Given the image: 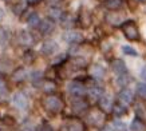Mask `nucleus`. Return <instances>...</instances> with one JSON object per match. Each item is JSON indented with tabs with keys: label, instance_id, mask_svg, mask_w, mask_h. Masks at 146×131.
Wrapping results in <instances>:
<instances>
[{
	"label": "nucleus",
	"instance_id": "1",
	"mask_svg": "<svg viewBox=\"0 0 146 131\" xmlns=\"http://www.w3.org/2000/svg\"><path fill=\"white\" fill-rule=\"evenodd\" d=\"M43 107H44L48 112L56 114L63 110V102L55 95H48L43 99Z\"/></svg>",
	"mask_w": 146,
	"mask_h": 131
},
{
	"label": "nucleus",
	"instance_id": "2",
	"mask_svg": "<svg viewBox=\"0 0 146 131\" xmlns=\"http://www.w3.org/2000/svg\"><path fill=\"white\" fill-rule=\"evenodd\" d=\"M122 32L129 40H137L139 38V32H138V27L133 20H127L122 24Z\"/></svg>",
	"mask_w": 146,
	"mask_h": 131
},
{
	"label": "nucleus",
	"instance_id": "3",
	"mask_svg": "<svg viewBox=\"0 0 146 131\" xmlns=\"http://www.w3.org/2000/svg\"><path fill=\"white\" fill-rule=\"evenodd\" d=\"M67 91L74 98H83V95L86 94V88L84 84L80 83L79 80H72L67 84Z\"/></svg>",
	"mask_w": 146,
	"mask_h": 131
},
{
	"label": "nucleus",
	"instance_id": "4",
	"mask_svg": "<svg viewBox=\"0 0 146 131\" xmlns=\"http://www.w3.org/2000/svg\"><path fill=\"white\" fill-rule=\"evenodd\" d=\"M60 131H84V124L79 119H70L62 124Z\"/></svg>",
	"mask_w": 146,
	"mask_h": 131
},
{
	"label": "nucleus",
	"instance_id": "5",
	"mask_svg": "<svg viewBox=\"0 0 146 131\" xmlns=\"http://www.w3.org/2000/svg\"><path fill=\"white\" fill-rule=\"evenodd\" d=\"M62 39L68 44H78L83 40V36L76 31H67L62 35Z\"/></svg>",
	"mask_w": 146,
	"mask_h": 131
},
{
	"label": "nucleus",
	"instance_id": "6",
	"mask_svg": "<svg viewBox=\"0 0 146 131\" xmlns=\"http://www.w3.org/2000/svg\"><path fill=\"white\" fill-rule=\"evenodd\" d=\"M12 103L19 110H26L28 107V99H27V96L23 92H16L12 96Z\"/></svg>",
	"mask_w": 146,
	"mask_h": 131
},
{
	"label": "nucleus",
	"instance_id": "7",
	"mask_svg": "<svg viewBox=\"0 0 146 131\" xmlns=\"http://www.w3.org/2000/svg\"><path fill=\"white\" fill-rule=\"evenodd\" d=\"M113 105H114V101L111 95L109 94H103V95L99 98V107H101V111L102 112H110L111 109H113Z\"/></svg>",
	"mask_w": 146,
	"mask_h": 131
},
{
	"label": "nucleus",
	"instance_id": "8",
	"mask_svg": "<svg viewBox=\"0 0 146 131\" xmlns=\"http://www.w3.org/2000/svg\"><path fill=\"white\" fill-rule=\"evenodd\" d=\"M118 101H119L121 105H123L127 107L131 102L134 101V94L131 90H129V88H123L122 91H119L118 94Z\"/></svg>",
	"mask_w": 146,
	"mask_h": 131
},
{
	"label": "nucleus",
	"instance_id": "9",
	"mask_svg": "<svg viewBox=\"0 0 146 131\" xmlns=\"http://www.w3.org/2000/svg\"><path fill=\"white\" fill-rule=\"evenodd\" d=\"M89 107V103L84 101L83 98H74V101L71 102V110L76 114H80L86 111Z\"/></svg>",
	"mask_w": 146,
	"mask_h": 131
},
{
	"label": "nucleus",
	"instance_id": "10",
	"mask_svg": "<svg viewBox=\"0 0 146 131\" xmlns=\"http://www.w3.org/2000/svg\"><path fill=\"white\" fill-rule=\"evenodd\" d=\"M59 46L55 40H46L43 46H42V52L44 55H54L55 52H58Z\"/></svg>",
	"mask_w": 146,
	"mask_h": 131
},
{
	"label": "nucleus",
	"instance_id": "11",
	"mask_svg": "<svg viewBox=\"0 0 146 131\" xmlns=\"http://www.w3.org/2000/svg\"><path fill=\"white\" fill-rule=\"evenodd\" d=\"M54 30H55V24H54L52 20H50V19L40 20V24H39L40 34H43V35H50V34H52Z\"/></svg>",
	"mask_w": 146,
	"mask_h": 131
},
{
	"label": "nucleus",
	"instance_id": "12",
	"mask_svg": "<svg viewBox=\"0 0 146 131\" xmlns=\"http://www.w3.org/2000/svg\"><path fill=\"white\" fill-rule=\"evenodd\" d=\"M111 68H113V71L117 74V76L127 74L126 64H125V62L122 60V59H115V60H113V63H111Z\"/></svg>",
	"mask_w": 146,
	"mask_h": 131
},
{
	"label": "nucleus",
	"instance_id": "13",
	"mask_svg": "<svg viewBox=\"0 0 146 131\" xmlns=\"http://www.w3.org/2000/svg\"><path fill=\"white\" fill-rule=\"evenodd\" d=\"M89 122L91 123V124H94V126H99L102 122H103V118H105V115H103V112H102L101 110H94V111H91V112L89 114Z\"/></svg>",
	"mask_w": 146,
	"mask_h": 131
},
{
	"label": "nucleus",
	"instance_id": "14",
	"mask_svg": "<svg viewBox=\"0 0 146 131\" xmlns=\"http://www.w3.org/2000/svg\"><path fill=\"white\" fill-rule=\"evenodd\" d=\"M90 74H91V76L94 79L102 80V79L105 78V68L101 64H93L90 67Z\"/></svg>",
	"mask_w": 146,
	"mask_h": 131
},
{
	"label": "nucleus",
	"instance_id": "15",
	"mask_svg": "<svg viewBox=\"0 0 146 131\" xmlns=\"http://www.w3.org/2000/svg\"><path fill=\"white\" fill-rule=\"evenodd\" d=\"M105 18H106V22L110 23V24H113V26H119L121 22H123L122 15H119L117 11H111V12H109Z\"/></svg>",
	"mask_w": 146,
	"mask_h": 131
},
{
	"label": "nucleus",
	"instance_id": "16",
	"mask_svg": "<svg viewBox=\"0 0 146 131\" xmlns=\"http://www.w3.org/2000/svg\"><path fill=\"white\" fill-rule=\"evenodd\" d=\"M18 39H19V43L23 44V46H32L34 44V36L30 32H27V31H22L19 34Z\"/></svg>",
	"mask_w": 146,
	"mask_h": 131
},
{
	"label": "nucleus",
	"instance_id": "17",
	"mask_svg": "<svg viewBox=\"0 0 146 131\" xmlns=\"http://www.w3.org/2000/svg\"><path fill=\"white\" fill-rule=\"evenodd\" d=\"M63 16H64V13L60 8H56V7H52V8L50 9V18L52 22H58V20H60L62 22Z\"/></svg>",
	"mask_w": 146,
	"mask_h": 131
},
{
	"label": "nucleus",
	"instance_id": "18",
	"mask_svg": "<svg viewBox=\"0 0 146 131\" xmlns=\"http://www.w3.org/2000/svg\"><path fill=\"white\" fill-rule=\"evenodd\" d=\"M89 96L90 99H94V101H99V98L103 95V90L101 87H98V86H93V87L89 90Z\"/></svg>",
	"mask_w": 146,
	"mask_h": 131
},
{
	"label": "nucleus",
	"instance_id": "19",
	"mask_svg": "<svg viewBox=\"0 0 146 131\" xmlns=\"http://www.w3.org/2000/svg\"><path fill=\"white\" fill-rule=\"evenodd\" d=\"M130 131H146V124L139 118H135L130 124Z\"/></svg>",
	"mask_w": 146,
	"mask_h": 131
},
{
	"label": "nucleus",
	"instance_id": "20",
	"mask_svg": "<svg viewBox=\"0 0 146 131\" xmlns=\"http://www.w3.org/2000/svg\"><path fill=\"white\" fill-rule=\"evenodd\" d=\"M111 111L114 112L115 116H122V115H125V114L127 112V107L123 105H121V103H114Z\"/></svg>",
	"mask_w": 146,
	"mask_h": 131
},
{
	"label": "nucleus",
	"instance_id": "21",
	"mask_svg": "<svg viewBox=\"0 0 146 131\" xmlns=\"http://www.w3.org/2000/svg\"><path fill=\"white\" fill-rule=\"evenodd\" d=\"M105 7L110 11H117L122 7V0H105Z\"/></svg>",
	"mask_w": 146,
	"mask_h": 131
},
{
	"label": "nucleus",
	"instance_id": "22",
	"mask_svg": "<svg viewBox=\"0 0 146 131\" xmlns=\"http://www.w3.org/2000/svg\"><path fill=\"white\" fill-rule=\"evenodd\" d=\"M117 84L119 86V87H126L130 82H131V76L129 74H123V75H119V76H117Z\"/></svg>",
	"mask_w": 146,
	"mask_h": 131
},
{
	"label": "nucleus",
	"instance_id": "23",
	"mask_svg": "<svg viewBox=\"0 0 146 131\" xmlns=\"http://www.w3.org/2000/svg\"><path fill=\"white\" fill-rule=\"evenodd\" d=\"M26 78H27V72H26L24 68H18V70L13 71L12 79L15 80V82H23Z\"/></svg>",
	"mask_w": 146,
	"mask_h": 131
},
{
	"label": "nucleus",
	"instance_id": "24",
	"mask_svg": "<svg viewBox=\"0 0 146 131\" xmlns=\"http://www.w3.org/2000/svg\"><path fill=\"white\" fill-rule=\"evenodd\" d=\"M27 23H28V26L30 27H39L40 24V18L38 13H31L28 19H27Z\"/></svg>",
	"mask_w": 146,
	"mask_h": 131
},
{
	"label": "nucleus",
	"instance_id": "25",
	"mask_svg": "<svg viewBox=\"0 0 146 131\" xmlns=\"http://www.w3.org/2000/svg\"><path fill=\"white\" fill-rule=\"evenodd\" d=\"M122 51H123L125 55H129V56H138V55H139L137 50H134V48L130 47V46H123V47H122Z\"/></svg>",
	"mask_w": 146,
	"mask_h": 131
},
{
	"label": "nucleus",
	"instance_id": "26",
	"mask_svg": "<svg viewBox=\"0 0 146 131\" xmlns=\"http://www.w3.org/2000/svg\"><path fill=\"white\" fill-rule=\"evenodd\" d=\"M137 94L141 98L146 99V83H138L137 84Z\"/></svg>",
	"mask_w": 146,
	"mask_h": 131
},
{
	"label": "nucleus",
	"instance_id": "27",
	"mask_svg": "<svg viewBox=\"0 0 146 131\" xmlns=\"http://www.w3.org/2000/svg\"><path fill=\"white\" fill-rule=\"evenodd\" d=\"M113 126H114L115 131H126V124L123 122H121V120H114Z\"/></svg>",
	"mask_w": 146,
	"mask_h": 131
},
{
	"label": "nucleus",
	"instance_id": "28",
	"mask_svg": "<svg viewBox=\"0 0 146 131\" xmlns=\"http://www.w3.org/2000/svg\"><path fill=\"white\" fill-rule=\"evenodd\" d=\"M74 67L75 68H83L84 66H86V60L84 59H82V58H76V59H74Z\"/></svg>",
	"mask_w": 146,
	"mask_h": 131
},
{
	"label": "nucleus",
	"instance_id": "29",
	"mask_svg": "<svg viewBox=\"0 0 146 131\" xmlns=\"http://www.w3.org/2000/svg\"><path fill=\"white\" fill-rule=\"evenodd\" d=\"M24 9H26V5H24V3H18V4L13 7V13H15V15H20V13H22Z\"/></svg>",
	"mask_w": 146,
	"mask_h": 131
},
{
	"label": "nucleus",
	"instance_id": "30",
	"mask_svg": "<svg viewBox=\"0 0 146 131\" xmlns=\"http://www.w3.org/2000/svg\"><path fill=\"white\" fill-rule=\"evenodd\" d=\"M7 94V84H5L4 79L0 76V95H5Z\"/></svg>",
	"mask_w": 146,
	"mask_h": 131
},
{
	"label": "nucleus",
	"instance_id": "31",
	"mask_svg": "<svg viewBox=\"0 0 146 131\" xmlns=\"http://www.w3.org/2000/svg\"><path fill=\"white\" fill-rule=\"evenodd\" d=\"M40 78H42V72H40V71H35V72H32L31 79H32V82H34L35 84H39L38 83V80H40Z\"/></svg>",
	"mask_w": 146,
	"mask_h": 131
},
{
	"label": "nucleus",
	"instance_id": "32",
	"mask_svg": "<svg viewBox=\"0 0 146 131\" xmlns=\"http://www.w3.org/2000/svg\"><path fill=\"white\" fill-rule=\"evenodd\" d=\"M43 86H44V87H43V90H44V91H47V92L54 91V90H55V84H54L52 82H46Z\"/></svg>",
	"mask_w": 146,
	"mask_h": 131
},
{
	"label": "nucleus",
	"instance_id": "33",
	"mask_svg": "<svg viewBox=\"0 0 146 131\" xmlns=\"http://www.w3.org/2000/svg\"><path fill=\"white\" fill-rule=\"evenodd\" d=\"M34 59H35V55H34V52H32V51H27L26 55H24V60H26L27 63H31Z\"/></svg>",
	"mask_w": 146,
	"mask_h": 131
},
{
	"label": "nucleus",
	"instance_id": "34",
	"mask_svg": "<svg viewBox=\"0 0 146 131\" xmlns=\"http://www.w3.org/2000/svg\"><path fill=\"white\" fill-rule=\"evenodd\" d=\"M1 122L5 123V124H11V126H12L13 123H15V120H13V118H11V116H3V118H1Z\"/></svg>",
	"mask_w": 146,
	"mask_h": 131
},
{
	"label": "nucleus",
	"instance_id": "35",
	"mask_svg": "<svg viewBox=\"0 0 146 131\" xmlns=\"http://www.w3.org/2000/svg\"><path fill=\"white\" fill-rule=\"evenodd\" d=\"M139 75H141L142 80H145V83H146V64L141 68V72H139Z\"/></svg>",
	"mask_w": 146,
	"mask_h": 131
},
{
	"label": "nucleus",
	"instance_id": "36",
	"mask_svg": "<svg viewBox=\"0 0 146 131\" xmlns=\"http://www.w3.org/2000/svg\"><path fill=\"white\" fill-rule=\"evenodd\" d=\"M40 131H54L52 127H50L48 124H43V126L40 127Z\"/></svg>",
	"mask_w": 146,
	"mask_h": 131
},
{
	"label": "nucleus",
	"instance_id": "37",
	"mask_svg": "<svg viewBox=\"0 0 146 131\" xmlns=\"http://www.w3.org/2000/svg\"><path fill=\"white\" fill-rule=\"evenodd\" d=\"M102 131H115V130L111 126H105L103 128H102Z\"/></svg>",
	"mask_w": 146,
	"mask_h": 131
},
{
	"label": "nucleus",
	"instance_id": "38",
	"mask_svg": "<svg viewBox=\"0 0 146 131\" xmlns=\"http://www.w3.org/2000/svg\"><path fill=\"white\" fill-rule=\"evenodd\" d=\"M27 3H30V4H36V3H39L40 0H26Z\"/></svg>",
	"mask_w": 146,
	"mask_h": 131
},
{
	"label": "nucleus",
	"instance_id": "39",
	"mask_svg": "<svg viewBox=\"0 0 146 131\" xmlns=\"http://www.w3.org/2000/svg\"><path fill=\"white\" fill-rule=\"evenodd\" d=\"M3 18H4V11H3L1 8H0V20H1Z\"/></svg>",
	"mask_w": 146,
	"mask_h": 131
}]
</instances>
